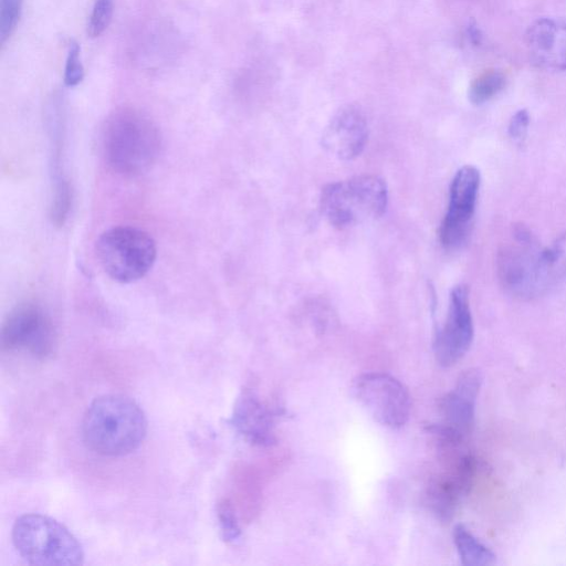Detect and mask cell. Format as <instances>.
<instances>
[{
  "label": "cell",
  "instance_id": "6da1fadb",
  "mask_svg": "<svg viewBox=\"0 0 566 566\" xmlns=\"http://www.w3.org/2000/svg\"><path fill=\"white\" fill-rule=\"evenodd\" d=\"M147 428L144 410L122 394L95 398L81 422L85 446L105 457H123L137 450L146 438Z\"/></svg>",
  "mask_w": 566,
  "mask_h": 566
},
{
  "label": "cell",
  "instance_id": "7a4b0ae2",
  "mask_svg": "<svg viewBox=\"0 0 566 566\" xmlns=\"http://www.w3.org/2000/svg\"><path fill=\"white\" fill-rule=\"evenodd\" d=\"M163 146L158 126L133 107L113 111L102 128V149L107 165L117 174L138 176L157 161Z\"/></svg>",
  "mask_w": 566,
  "mask_h": 566
},
{
  "label": "cell",
  "instance_id": "3957f363",
  "mask_svg": "<svg viewBox=\"0 0 566 566\" xmlns=\"http://www.w3.org/2000/svg\"><path fill=\"white\" fill-rule=\"evenodd\" d=\"M12 543L32 565L76 566L83 564L80 541L59 521L38 513L20 515L12 526Z\"/></svg>",
  "mask_w": 566,
  "mask_h": 566
},
{
  "label": "cell",
  "instance_id": "277c9868",
  "mask_svg": "<svg viewBox=\"0 0 566 566\" xmlns=\"http://www.w3.org/2000/svg\"><path fill=\"white\" fill-rule=\"evenodd\" d=\"M388 202L385 181L374 175H360L328 184L322 189L319 208L327 221L345 228L384 214Z\"/></svg>",
  "mask_w": 566,
  "mask_h": 566
},
{
  "label": "cell",
  "instance_id": "5b68a950",
  "mask_svg": "<svg viewBox=\"0 0 566 566\" xmlns=\"http://www.w3.org/2000/svg\"><path fill=\"white\" fill-rule=\"evenodd\" d=\"M95 252L105 273L119 283H133L144 277L157 256L153 237L132 226L113 227L102 232Z\"/></svg>",
  "mask_w": 566,
  "mask_h": 566
},
{
  "label": "cell",
  "instance_id": "8992f818",
  "mask_svg": "<svg viewBox=\"0 0 566 566\" xmlns=\"http://www.w3.org/2000/svg\"><path fill=\"white\" fill-rule=\"evenodd\" d=\"M543 249L528 228L513 227L495 261L499 282L509 295L527 301L545 294L541 280Z\"/></svg>",
  "mask_w": 566,
  "mask_h": 566
},
{
  "label": "cell",
  "instance_id": "52a82bcc",
  "mask_svg": "<svg viewBox=\"0 0 566 566\" xmlns=\"http://www.w3.org/2000/svg\"><path fill=\"white\" fill-rule=\"evenodd\" d=\"M354 398L381 426L402 428L410 417L411 400L407 387L395 376L371 371L355 377L350 385Z\"/></svg>",
  "mask_w": 566,
  "mask_h": 566
},
{
  "label": "cell",
  "instance_id": "ba28073f",
  "mask_svg": "<svg viewBox=\"0 0 566 566\" xmlns=\"http://www.w3.org/2000/svg\"><path fill=\"white\" fill-rule=\"evenodd\" d=\"M0 340L6 350H25L34 358L43 360L54 353L56 333L44 308L25 302L17 305L7 315Z\"/></svg>",
  "mask_w": 566,
  "mask_h": 566
},
{
  "label": "cell",
  "instance_id": "9c48e42d",
  "mask_svg": "<svg viewBox=\"0 0 566 566\" xmlns=\"http://www.w3.org/2000/svg\"><path fill=\"white\" fill-rule=\"evenodd\" d=\"M480 184V171L474 166H463L455 172L450 185L448 210L439 229V239L446 249L455 250L467 242Z\"/></svg>",
  "mask_w": 566,
  "mask_h": 566
},
{
  "label": "cell",
  "instance_id": "30bf717a",
  "mask_svg": "<svg viewBox=\"0 0 566 566\" xmlns=\"http://www.w3.org/2000/svg\"><path fill=\"white\" fill-rule=\"evenodd\" d=\"M473 335L469 289L464 284H459L450 293L446 321L434 338L433 350L437 361L443 367L457 364L469 350Z\"/></svg>",
  "mask_w": 566,
  "mask_h": 566
},
{
  "label": "cell",
  "instance_id": "8fae6325",
  "mask_svg": "<svg viewBox=\"0 0 566 566\" xmlns=\"http://www.w3.org/2000/svg\"><path fill=\"white\" fill-rule=\"evenodd\" d=\"M368 139V125L363 111L354 105L339 108L322 135L323 147L342 160L356 158Z\"/></svg>",
  "mask_w": 566,
  "mask_h": 566
},
{
  "label": "cell",
  "instance_id": "7c38bea8",
  "mask_svg": "<svg viewBox=\"0 0 566 566\" xmlns=\"http://www.w3.org/2000/svg\"><path fill=\"white\" fill-rule=\"evenodd\" d=\"M527 50L532 61L539 67L566 70V20L539 19L526 34Z\"/></svg>",
  "mask_w": 566,
  "mask_h": 566
},
{
  "label": "cell",
  "instance_id": "4fadbf2b",
  "mask_svg": "<svg viewBox=\"0 0 566 566\" xmlns=\"http://www.w3.org/2000/svg\"><path fill=\"white\" fill-rule=\"evenodd\" d=\"M481 385V371L476 368L467 369L458 377L454 388L442 399L441 410L446 424L463 436L473 427Z\"/></svg>",
  "mask_w": 566,
  "mask_h": 566
},
{
  "label": "cell",
  "instance_id": "5bb4252c",
  "mask_svg": "<svg viewBox=\"0 0 566 566\" xmlns=\"http://www.w3.org/2000/svg\"><path fill=\"white\" fill-rule=\"evenodd\" d=\"M475 469L474 458L463 453L458 458L452 471L431 485L430 503L441 518H450L461 499L468 494Z\"/></svg>",
  "mask_w": 566,
  "mask_h": 566
},
{
  "label": "cell",
  "instance_id": "9a60e30c",
  "mask_svg": "<svg viewBox=\"0 0 566 566\" xmlns=\"http://www.w3.org/2000/svg\"><path fill=\"white\" fill-rule=\"evenodd\" d=\"M229 423L254 444L269 446L274 441L273 415L249 389L237 398Z\"/></svg>",
  "mask_w": 566,
  "mask_h": 566
},
{
  "label": "cell",
  "instance_id": "2e32d148",
  "mask_svg": "<svg viewBox=\"0 0 566 566\" xmlns=\"http://www.w3.org/2000/svg\"><path fill=\"white\" fill-rule=\"evenodd\" d=\"M541 280L545 293L566 284V232L543 249Z\"/></svg>",
  "mask_w": 566,
  "mask_h": 566
},
{
  "label": "cell",
  "instance_id": "e0dca14e",
  "mask_svg": "<svg viewBox=\"0 0 566 566\" xmlns=\"http://www.w3.org/2000/svg\"><path fill=\"white\" fill-rule=\"evenodd\" d=\"M453 542L462 564L471 566L494 564V553L464 525L458 524L454 526Z\"/></svg>",
  "mask_w": 566,
  "mask_h": 566
},
{
  "label": "cell",
  "instance_id": "ac0fdd59",
  "mask_svg": "<svg viewBox=\"0 0 566 566\" xmlns=\"http://www.w3.org/2000/svg\"><path fill=\"white\" fill-rule=\"evenodd\" d=\"M505 85V77L499 71H489L476 77L469 88V99L481 105L497 95Z\"/></svg>",
  "mask_w": 566,
  "mask_h": 566
},
{
  "label": "cell",
  "instance_id": "d6986e66",
  "mask_svg": "<svg viewBox=\"0 0 566 566\" xmlns=\"http://www.w3.org/2000/svg\"><path fill=\"white\" fill-rule=\"evenodd\" d=\"M113 13V0H95L87 19V35L90 38H97L102 35L111 24Z\"/></svg>",
  "mask_w": 566,
  "mask_h": 566
},
{
  "label": "cell",
  "instance_id": "ffe728a7",
  "mask_svg": "<svg viewBox=\"0 0 566 566\" xmlns=\"http://www.w3.org/2000/svg\"><path fill=\"white\" fill-rule=\"evenodd\" d=\"M22 10L23 0H0V43L2 45L15 31Z\"/></svg>",
  "mask_w": 566,
  "mask_h": 566
},
{
  "label": "cell",
  "instance_id": "44dd1931",
  "mask_svg": "<svg viewBox=\"0 0 566 566\" xmlns=\"http://www.w3.org/2000/svg\"><path fill=\"white\" fill-rule=\"evenodd\" d=\"M217 516L223 541L234 543L241 537V528L235 511L228 500H221L217 505Z\"/></svg>",
  "mask_w": 566,
  "mask_h": 566
},
{
  "label": "cell",
  "instance_id": "7402d4cb",
  "mask_svg": "<svg viewBox=\"0 0 566 566\" xmlns=\"http://www.w3.org/2000/svg\"><path fill=\"white\" fill-rule=\"evenodd\" d=\"M84 78V66L81 60V46L72 40L69 43L67 54L65 59L64 85L67 87H74L78 85Z\"/></svg>",
  "mask_w": 566,
  "mask_h": 566
},
{
  "label": "cell",
  "instance_id": "603a6c76",
  "mask_svg": "<svg viewBox=\"0 0 566 566\" xmlns=\"http://www.w3.org/2000/svg\"><path fill=\"white\" fill-rule=\"evenodd\" d=\"M528 125L530 115L526 109H520L512 116L507 130L509 136L515 144L520 146L524 144L528 132Z\"/></svg>",
  "mask_w": 566,
  "mask_h": 566
}]
</instances>
